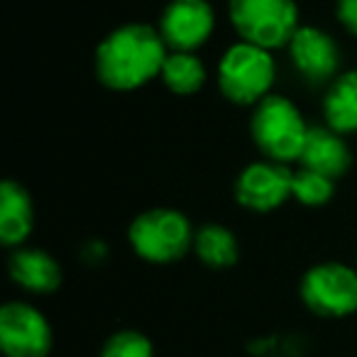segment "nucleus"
I'll use <instances>...</instances> for the list:
<instances>
[{
    "mask_svg": "<svg viewBox=\"0 0 357 357\" xmlns=\"http://www.w3.org/2000/svg\"><path fill=\"white\" fill-rule=\"evenodd\" d=\"M191 252L206 267L230 269L240 259V243L230 228H225L220 223H206L196 230Z\"/></svg>",
    "mask_w": 357,
    "mask_h": 357,
    "instance_id": "15",
    "label": "nucleus"
},
{
    "mask_svg": "<svg viewBox=\"0 0 357 357\" xmlns=\"http://www.w3.org/2000/svg\"><path fill=\"white\" fill-rule=\"evenodd\" d=\"M294 172L274 159L252 162L235 178V199L250 213H272L291 199Z\"/></svg>",
    "mask_w": 357,
    "mask_h": 357,
    "instance_id": "8",
    "label": "nucleus"
},
{
    "mask_svg": "<svg viewBox=\"0 0 357 357\" xmlns=\"http://www.w3.org/2000/svg\"><path fill=\"white\" fill-rule=\"evenodd\" d=\"M54 331L47 316L30 301L0 306V352L3 357H50Z\"/></svg>",
    "mask_w": 357,
    "mask_h": 357,
    "instance_id": "7",
    "label": "nucleus"
},
{
    "mask_svg": "<svg viewBox=\"0 0 357 357\" xmlns=\"http://www.w3.org/2000/svg\"><path fill=\"white\" fill-rule=\"evenodd\" d=\"M157 30L169 52H196L213 37L215 10L208 0H169Z\"/></svg>",
    "mask_w": 357,
    "mask_h": 357,
    "instance_id": "9",
    "label": "nucleus"
},
{
    "mask_svg": "<svg viewBox=\"0 0 357 357\" xmlns=\"http://www.w3.org/2000/svg\"><path fill=\"white\" fill-rule=\"evenodd\" d=\"M289 59L311 84H328L340 69V47L321 27L301 25L287 45Z\"/></svg>",
    "mask_w": 357,
    "mask_h": 357,
    "instance_id": "10",
    "label": "nucleus"
},
{
    "mask_svg": "<svg viewBox=\"0 0 357 357\" xmlns=\"http://www.w3.org/2000/svg\"><path fill=\"white\" fill-rule=\"evenodd\" d=\"M335 15L337 22L345 27L347 35L357 37V0H337Z\"/></svg>",
    "mask_w": 357,
    "mask_h": 357,
    "instance_id": "19",
    "label": "nucleus"
},
{
    "mask_svg": "<svg viewBox=\"0 0 357 357\" xmlns=\"http://www.w3.org/2000/svg\"><path fill=\"white\" fill-rule=\"evenodd\" d=\"M35 230V206L27 189L15 181L6 178L0 186V243L6 248H22Z\"/></svg>",
    "mask_w": 357,
    "mask_h": 357,
    "instance_id": "13",
    "label": "nucleus"
},
{
    "mask_svg": "<svg viewBox=\"0 0 357 357\" xmlns=\"http://www.w3.org/2000/svg\"><path fill=\"white\" fill-rule=\"evenodd\" d=\"M98 357H154V345L144 333L125 328L108 335Z\"/></svg>",
    "mask_w": 357,
    "mask_h": 357,
    "instance_id": "18",
    "label": "nucleus"
},
{
    "mask_svg": "<svg viewBox=\"0 0 357 357\" xmlns=\"http://www.w3.org/2000/svg\"><path fill=\"white\" fill-rule=\"evenodd\" d=\"M8 274L13 284L35 296H50L61 287V264L47 250L15 248L8 257Z\"/></svg>",
    "mask_w": 357,
    "mask_h": 357,
    "instance_id": "11",
    "label": "nucleus"
},
{
    "mask_svg": "<svg viewBox=\"0 0 357 357\" xmlns=\"http://www.w3.org/2000/svg\"><path fill=\"white\" fill-rule=\"evenodd\" d=\"M333 194H335V178L318 174L313 169L298 167L294 172V184H291V199L298 206L306 208H321V206L331 204Z\"/></svg>",
    "mask_w": 357,
    "mask_h": 357,
    "instance_id": "17",
    "label": "nucleus"
},
{
    "mask_svg": "<svg viewBox=\"0 0 357 357\" xmlns=\"http://www.w3.org/2000/svg\"><path fill=\"white\" fill-rule=\"evenodd\" d=\"M194 225L176 208H149L132 218L128 228L130 250L142 262L172 264L194 250Z\"/></svg>",
    "mask_w": 357,
    "mask_h": 357,
    "instance_id": "3",
    "label": "nucleus"
},
{
    "mask_svg": "<svg viewBox=\"0 0 357 357\" xmlns=\"http://www.w3.org/2000/svg\"><path fill=\"white\" fill-rule=\"evenodd\" d=\"M159 81L174 96H194L206 86L208 71L196 52H169Z\"/></svg>",
    "mask_w": 357,
    "mask_h": 357,
    "instance_id": "16",
    "label": "nucleus"
},
{
    "mask_svg": "<svg viewBox=\"0 0 357 357\" xmlns=\"http://www.w3.org/2000/svg\"><path fill=\"white\" fill-rule=\"evenodd\" d=\"M301 301L313 316L347 318L357 313V267L318 262L301 277Z\"/></svg>",
    "mask_w": 357,
    "mask_h": 357,
    "instance_id": "6",
    "label": "nucleus"
},
{
    "mask_svg": "<svg viewBox=\"0 0 357 357\" xmlns=\"http://www.w3.org/2000/svg\"><path fill=\"white\" fill-rule=\"evenodd\" d=\"M323 120L340 135L357 132V69L337 74L323 96Z\"/></svg>",
    "mask_w": 357,
    "mask_h": 357,
    "instance_id": "14",
    "label": "nucleus"
},
{
    "mask_svg": "<svg viewBox=\"0 0 357 357\" xmlns=\"http://www.w3.org/2000/svg\"><path fill=\"white\" fill-rule=\"evenodd\" d=\"M311 125H306L301 110L287 96L269 93L252 108L250 137L264 159L274 162H298Z\"/></svg>",
    "mask_w": 357,
    "mask_h": 357,
    "instance_id": "2",
    "label": "nucleus"
},
{
    "mask_svg": "<svg viewBox=\"0 0 357 357\" xmlns=\"http://www.w3.org/2000/svg\"><path fill=\"white\" fill-rule=\"evenodd\" d=\"M167 54L169 47L157 27L125 22L100 40L93 61L96 76L105 89L130 93L159 79Z\"/></svg>",
    "mask_w": 357,
    "mask_h": 357,
    "instance_id": "1",
    "label": "nucleus"
},
{
    "mask_svg": "<svg viewBox=\"0 0 357 357\" xmlns=\"http://www.w3.org/2000/svg\"><path fill=\"white\" fill-rule=\"evenodd\" d=\"M228 20L240 40L269 52L287 47L301 27L296 0H228Z\"/></svg>",
    "mask_w": 357,
    "mask_h": 357,
    "instance_id": "5",
    "label": "nucleus"
},
{
    "mask_svg": "<svg viewBox=\"0 0 357 357\" xmlns=\"http://www.w3.org/2000/svg\"><path fill=\"white\" fill-rule=\"evenodd\" d=\"M215 79L225 100H230L233 105L255 108L259 100L272 93L277 64L269 50L240 40L223 52Z\"/></svg>",
    "mask_w": 357,
    "mask_h": 357,
    "instance_id": "4",
    "label": "nucleus"
},
{
    "mask_svg": "<svg viewBox=\"0 0 357 357\" xmlns=\"http://www.w3.org/2000/svg\"><path fill=\"white\" fill-rule=\"evenodd\" d=\"M298 164L331 178H340L352 164L350 144H347L345 135L335 132L328 125H316L308 130Z\"/></svg>",
    "mask_w": 357,
    "mask_h": 357,
    "instance_id": "12",
    "label": "nucleus"
}]
</instances>
